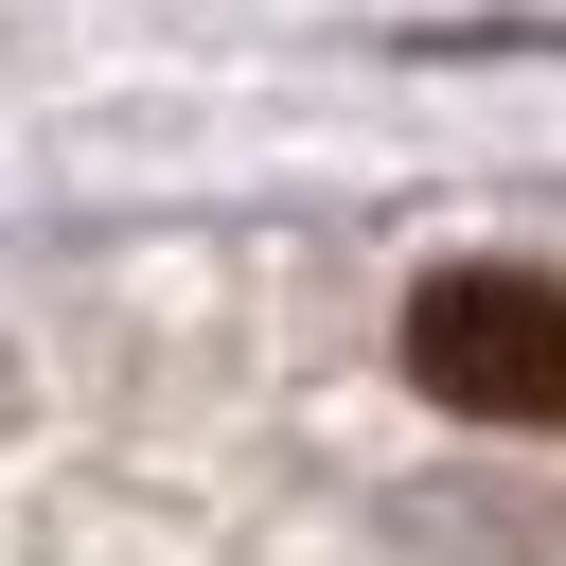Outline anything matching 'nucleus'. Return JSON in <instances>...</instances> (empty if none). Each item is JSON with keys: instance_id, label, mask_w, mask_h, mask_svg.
I'll list each match as a JSON object with an SVG mask.
<instances>
[{"instance_id": "nucleus-1", "label": "nucleus", "mask_w": 566, "mask_h": 566, "mask_svg": "<svg viewBox=\"0 0 566 566\" xmlns=\"http://www.w3.org/2000/svg\"><path fill=\"white\" fill-rule=\"evenodd\" d=\"M407 371L460 424H566V283L548 265H442L407 301Z\"/></svg>"}]
</instances>
